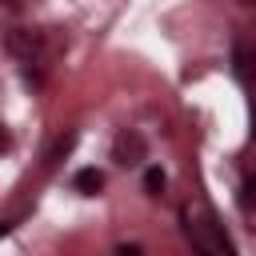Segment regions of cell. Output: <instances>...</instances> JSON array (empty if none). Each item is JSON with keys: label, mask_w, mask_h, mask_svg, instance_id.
I'll use <instances>...</instances> for the list:
<instances>
[{"label": "cell", "mask_w": 256, "mask_h": 256, "mask_svg": "<svg viewBox=\"0 0 256 256\" xmlns=\"http://www.w3.org/2000/svg\"><path fill=\"white\" fill-rule=\"evenodd\" d=\"M184 240L192 244L196 256H236L224 224H220L208 208H188V212H184Z\"/></svg>", "instance_id": "cell-1"}, {"label": "cell", "mask_w": 256, "mask_h": 256, "mask_svg": "<svg viewBox=\"0 0 256 256\" xmlns=\"http://www.w3.org/2000/svg\"><path fill=\"white\" fill-rule=\"evenodd\" d=\"M8 52L28 68V80L40 84V72H36V68H40L44 56H48V52H44V36L32 32V28H12V32H8Z\"/></svg>", "instance_id": "cell-2"}, {"label": "cell", "mask_w": 256, "mask_h": 256, "mask_svg": "<svg viewBox=\"0 0 256 256\" xmlns=\"http://www.w3.org/2000/svg\"><path fill=\"white\" fill-rule=\"evenodd\" d=\"M144 152H148V144H144V136H140L136 128H124V132H116V140H112V160H116V164H124V168H136V164L144 160Z\"/></svg>", "instance_id": "cell-3"}, {"label": "cell", "mask_w": 256, "mask_h": 256, "mask_svg": "<svg viewBox=\"0 0 256 256\" xmlns=\"http://www.w3.org/2000/svg\"><path fill=\"white\" fill-rule=\"evenodd\" d=\"M232 72L244 88H256V44H248V40L232 44Z\"/></svg>", "instance_id": "cell-4"}, {"label": "cell", "mask_w": 256, "mask_h": 256, "mask_svg": "<svg viewBox=\"0 0 256 256\" xmlns=\"http://www.w3.org/2000/svg\"><path fill=\"white\" fill-rule=\"evenodd\" d=\"M72 184H76V192H84V196H96V192H100V184H104V176H100L96 168H80V172L72 176Z\"/></svg>", "instance_id": "cell-5"}, {"label": "cell", "mask_w": 256, "mask_h": 256, "mask_svg": "<svg viewBox=\"0 0 256 256\" xmlns=\"http://www.w3.org/2000/svg\"><path fill=\"white\" fill-rule=\"evenodd\" d=\"M72 148H76V132H64V136H60V140L48 148V168H56V164H60V160H64Z\"/></svg>", "instance_id": "cell-6"}, {"label": "cell", "mask_w": 256, "mask_h": 256, "mask_svg": "<svg viewBox=\"0 0 256 256\" xmlns=\"http://www.w3.org/2000/svg\"><path fill=\"white\" fill-rule=\"evenodd\" d=\"M236 204H240L244 212H252V208H256V172L240 180V196H236Z\"/></svg>", "instance_id": "cell-7"}, {"label": "cell", "mask_w": 256, "mask_h": 256, "mask_svg": "<svg viewBox=\"0 0 256 256\" xmlns=\"http://www.w3.org/2000/svg\"><path fill=\"white\" fill-rule=\"evenodd\" d=\"M144 188H148V196H160L164 192V172L160 168H148L144 172Z\"/></svg>", "instance_id": "cell-8"}, {"label": "cell", "mask_w": 256, "mask_h": 256, "mask_svg": "<svg viewBox=\"0 0 256 256\" xmlns=\"http://www.w3.org/2000/svg\"><path fill=\"white\" fill-rule=\"evenodd\" d=\"M116 256H144V252H140V244H124V248H116Z\"/></svg>", "instance_id": "cell-9"}, {"label": "cell", "mask_w": 256, "mask_h": 256, "mask_svg": "<svg viewBox=\"0 0 256 256\" xmlns=\"http://www.w3.org/2000/svg\"><path fill=\"white\" fill-rule=\"evenodd\" d=\"M4 148H8V132L0 128V152H4Z\"/></svg>", "instance_id": "cell-10"}, {"label": "cell", "mask_w": 256, "mask_h": 256, "mask_svg": "<svg viewBox=\"0 0 256 256\" xmlns=\"http://www.w3.org/2000/svg\"><path fill=\"white\" fill-rule=\"evenodd\" d=\"M252 140H256V104H252Z\"/></svg>", "instance_id": "cell-11"}]
</instances>
